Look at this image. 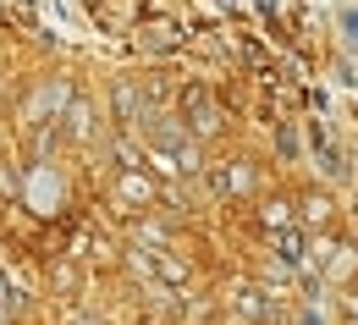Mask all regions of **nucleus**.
Wrapping results in <instances>:
<instances>
[{"label": "nucleus", "instance_id": "f257e3e1", "mask_svg": "<svg viewBox=\"0 0 358 325\" xmlns=\"http://www.w3.org/2000/svg\"><path fill=\"white\" fill-rule=\"evenodd\" d=\"M50 198H55V177H50V171H39V177H34V204H39V210H50Z\"/></svg>", "mask_w": 358, "mask_h": 325}, {"label": "nucleus", "instance_id": "f03ea898", "mask_svg": "<svg viewBox=\"0 0 358 325\" xmlns=\"http://www.w3.org/2000/svg\"><path fill=\"white\" fill-rule=\"evenodd\" d=\"M348 39H353V45H358V17H348Z\"/></svg>", "mask_w": 358, "mask_h": 325}, {"label": "nucleus", "instance_id": "7ed1b4c3", "mask_svg": "<svg viewBox=\"0 0 358 325\" xmlns=\"http://www.w3.org/2000/svg\"><path fill=\"white\" fill-rule=\"evenodd\" d=\"M0 298H6V281H0Z\"/></svg>", "mask_w": 358, "mask_h": 325}]
</instances>
